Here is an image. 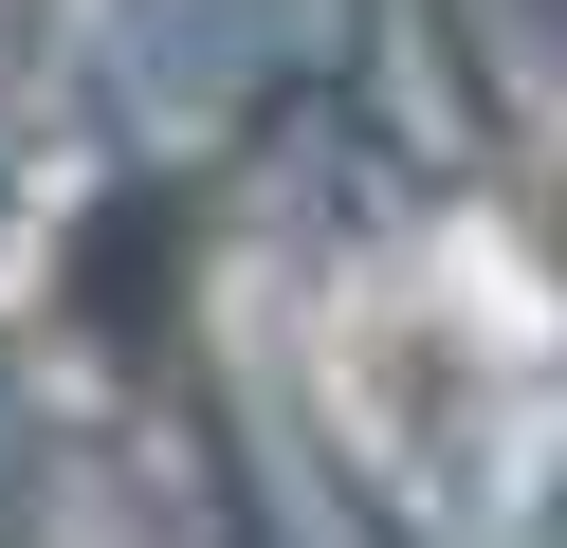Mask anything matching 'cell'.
I'll return each mask as SVG.
<instances>
[{
  "label": "cell",
  "instance_id": "6da1fadb",
  "mask_svg": "<svg viewBox=\"0 0 567 548\" xmlns=\"http://www.w3.org/2000/svg\"><path fill=\"white\" fill-rule=\"evenodd\" d=\"M348 402L384 457H457L494 421V292H348Z\"/></svg>",
  "mask_w": 567,
  "mask_h": 548
}]
</instances>
